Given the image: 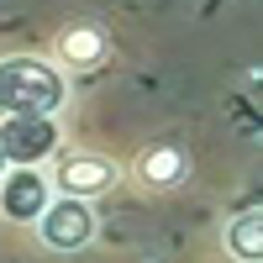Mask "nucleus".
I'll use <instances>...</instances> for the list:
<instances>
[{
  "mask_svg": "<svg viewBox=\"0 0 263 263\" xmlns=\"http://www.w3.org/2000/svg\"><path fill=\"white\" fill-rule=\"evenodd\" d=\"M37 237H42L53 253H79V248H90V242H95V211H90V200L58 195V200L42 211Z\"/></svg>",
  "mask_w": 263,
  "mask_h": 263,
  "instance_id": "nucleus-3",
  "label": "nucleus"
},
{
  "mask_svg": "<svg viewBox=\"0 0 263 263\" xmlns=\"http://www.w3.org/2000/svg\"><path fill=\"white\" fill-rule=\"evenodd\" d=\"M132 174H137L147 190H179L190 179V153L179 142H153V147L137 153V168Z\"/></svg>",
  "mask_w": 263,
  "mask_h": 263,
  "instance_id": "nucleus-6",
  "label": "nucleus"
},
{
  "mask_svg": "<svg viewBox=\"0 0 263 263\" xmlns=\"http://www.w3.org/2000/svg\"><path fill=\"white\" fill-rule=\"evenodd\" d=\"M58 200L53 195V179L37 168H6V179H0V211L11 216V221H42V211Z\"/></svg>",
  "mask_w": 263,
  "mask_h": 263,
  "instance_id": "nucleus-4",
  "label": "nucleus"
},
{
  "mask_svg": "<svg viewBox=\"0 0 263 263\" xmlns=\"http://www.w3.org/2000/svg\"><path fill=\"white\" fill-rule=\"evenodd\" d=\"M221 248H227V258H237V263H263V205L232 216L227 232H221Z\"/></svg>",
  "mask_w": 263,
  "mask_h": 263,
  "instance_id": "nucleus-7",
  "label": "nucleus"
},
{
  "mask_svg": "<svg viewBox=\"0 0 263 263\" xmlns=\"http://www.w3.org/2000/svg\"><path fill=\"white\" fill-rule=\"evenodd\" d=\"M69 100V79L48 58H0V116H58Z\"/></svg>",
  "mask_w": 263,
  "mask_h": 263,
  "instance_id": "nucleus-1",
  "label": "nucleus"
},
{
  "mask_svg": "<svg viewBox=\"0 0 263 263\" xmlns=\"http://www.w3.org/2000/svg\"><path fill=\"white\" fill-rule=\"evenodd\" d=\"M0 153L11 168H37L42 158H53L58 153L53 116H6L0 121Z\"/></svg>",
  "mask_w": 263,
  "mask_h": 263,
  "instance_id": "nucleus-2",
  "label": "nucleus"
},
{
  "mask_svg": "<svg viewBox=\"0 0 263 263\" xmlns=\"http://www.w3.org/2000/svg\"><path fill=\"white\" fill-rule=\"evenodd\" d=\"M58 53H63V63H74V69H95L105 58V32L100 27H69L58 37Z\"/></svg>",
  "mask_w": 263,
  "mask_h": 263,
  "instance_id": "nucleus-8",
  "label": "nucleus"
},
{
  "mask_svg": "<svg viewBox=\"0 0 263 263\" xmlns=\"http://www.w3.org/2000/svg\"><path fill=\"white\" fill-rule=\"evenodd\" d=\"M116 179H121L116 163L100 158V153H69V158L58 163V174H53L58 195H74V200H95V195H105Z\"/></svg>",
  "mask_w": 263,
  "mask_h": 263,
  "instance_id": "nucleus-5",
  "label": "nucleus"
},
{
  "mask_svg": "<svg viewBox=\"0 0 263 263\" xmlns=\"http://www.w3.org/2000/svg\"><path fill=\"white\" fill-rule=\"evenodd\" d=\"M6 168H11V163H6V153H0V179H6Z\"/></svg>",
  "mask_w": 263,
  "mask_h": 263,
  "instance_id": "nucleus-9",
  "label": "nucleus"
}]
</instances>
